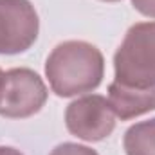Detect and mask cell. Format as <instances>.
<instances>
[{
	"label": "cell",
	"mask_w": 155,
	"mask_h": 155,
	"mask_svg": "<svg viewBox=\"0 0 155 155\" xmlns=\"http://www.w3.org/2000/svg\"><path fill=\"white\" fill-rule=\"evenodd\" d=\"M103 71V54L87 41L60 43L45 63L49 83L61 97L94 90L101 83Z\"/></svg>",
	"instance_id": "obj_1"
},
{
	"label": "cell",
	"mask_w": 155,
	"mask_h": 155,
	"mask_svg": "<svg viewBox=\"0 0 155 155\" xmlns=\"http://www.w3.org/2000/svg\"><path fill=\"white\" fill-rule=\"evenodd\" d=\"M116 81L148 88L155 87V22L135 24L128 29L114 56Z\"/></svg>",
	"instance_id": "obj_2"
},
{
	"label": "cell",
	"mask_w": 155,
	"mask_h": 155,
	"mask_svg": "<svg viewBox=\"0 0 155 155\" xmlns=\"http://www.w3.org/2000/svg\"><path fill=\"white\" fill-rule=\"evenodd\" d=\"M47 101V88L41 78L29 69H11L4 74L0 96V116L29 117Z\"/></svg>",
	"instance_id": "obj_3"
},
{
	"label": "cell",
	"mask_w": 155,
	"mask_h": 155,
	"mask_svg": "<svg viewBox=\"0 0 155 155\" xmlns=\"http://www.w3.org/2000/svg\"><path fill=\"white\" fill-rule=\"evenodd\" d=\"M38 36V15L27 0H0V54H18Z\"/></svg>",
	"instance_id": "obj_4"
},
{
	"label": "cell",
	"mask_w": 155,
	"mask_h": 155,
	"mask_svg": "<svg viewBox=\"0 0 155 155\" xmlns=\"http://www.w3.org/2000/svg\"><path fill=\"white\" fill-rule=\"evenodd\" d=\"M116 114L103 96H85L69 105L65 123L71 134L83 141H101L116 126Z\"/></svg>",
	"instance_id": "obj_5"
},
{
	"label": "cell",
	"mask_w": 155,
	"mask_h": 155,
	"mask_svg": "<svg viewBox=\"0 0 155 155\" xmlns=\"http://www.w3.org/2000/svg\"><path fill=\"white\" fill-rule=\"evenodd\" d=\"M108 103L121 119H132L155 108V87L137 88L114 81L108 87Z\"/></svg>",
	"instance_id": "obj_6"
},
{
	"label": "cell",
	"mask_w": 155,
	"mask_h": 155,
	"mask_svg": "<svg viewBox=\"0 0 155 155\" xmlns=\"http://www.w3.org/2000/svg\"><path fill=\"white\" fill-rule=\"evenodd\" d=\"M126 155H155V119L143 121L124 134Z\"/></svg>",
	"instance_id": "obj_7"
},
{
	"label": "cell",
	"mask_w": 155,
	"mask_h": 155,
	"mask_svg": "<svg viewBox=\"0 0 155 155\" xmlns=\"http://www.w3.org/2000/svg\"><path fill=\"white\" fill-rule=\"evenodd\" d=\"M51 155H97L92 148H87V146H81V144H74V143H65V144H60L56 146Z\"/></svg>",
	"instance_id": "obj_8"
},
{
	"label": "cell",
	"mask_w": 155,
	"mask_h": 155,
	"mask_svg": "<svg viewBox=\"0 0 155 155\" xmlns=\"http://www.w3.org/2000/svg\"><path fill=\"white\" fill-rule=\"evenodd\" d=\"M134 7L143 13L144 16H152L155 18V0H132Z\"/></svg>",
	"instance_id": "obj_9"
},
{
	"label": "cell",
	"mask_w": 155,
	"mask_h": 155,
	"mask_svg": "<svg viewBox=\"0 0 155 155\" xmlns=\"http://www.w3.org/2000/svg\"><path fill=\"white\" fill-rule=\"evenodd\" d=\"M0 155H22L18 150L9 148V146H0Z\"/></svg>",
	"instance_id": "obj_10"
},
{
	"label": "cell",
	"mask_w": 155,
	"mask_h": 155,
	"mask_svg": "<svg viewBox=\"0 0 155 155\" xmlns=\"http://www.w3.org/2000/svg\"><path fill=\"white\" fill-rule=\"evenodd\" d=\"M2 87H4V72L0 71V96H2Z\"/></svg>",
	"instance_id": "obj_11"
},
{
	"label": "cell",
	"mask_w": 155,
	"mask_h": 155,
	"mask_svg": "<svg viewBox=\"0 0 155 155\" xmlns=\"http://www.w3.org/2000/svg\"><path fill=\"white\" fill-rule=\"evenodd\" d=\"M105 2H117V0H105Z\"/></svg>",
	"instance_id": "obj_12"
}]
</instances>
